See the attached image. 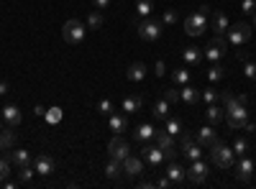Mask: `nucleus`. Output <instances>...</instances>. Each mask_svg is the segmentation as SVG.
Wrapping results in <instances>:
<instances>
[{"label": "nucleus", "instance_id": "f257e3e1", "mask_svg": "<svg viewBox=\"0 0 256 189\" xmlns=\"http://www.w3.org/2000/svg\"><path fill=\"white\" fill-rule=\"evenodd\" d=\"M220 100H223V110H226V123L230 125L233 131H244L246 125L251 123V115H248V108H246V97L241 95H233L228 90L220 92Z\"/></svg>", "mask_w": 256, "mask_h": 189}, {"label": "nucleus", "instance_id": "f03ea898", "mask_svg": "<svg viewBox=\"0 0 256 189\" xmlns=\"http://www.w3.org/2000/svg\"><path fill=\"white\" fill-rule=\"evenodd\" d=\"M208 26H210V5H200L195 13H190L184 18V33L192 36V38L202 36Z\"/></svg>", "mask_w": 256, "mask_h": 189}, {"label": "nucleus", "instance_id": "7ed1b4c3", "mask_svg": "<svg viewBox=\"0 0 256 189\" xmlns=\"http://www.w3.org/2000/svg\"><path fill=\"white\" fill-rule=\"evenodd\" d=\"M208 151H210V164L218 166V169L228 172L236 166V154H233V149H228L223 141H216L212 146H208Z\"/></svg>", "mask_w": 256, "mask_h": 189}, {"label": "nucleus", "instance_id": "20e7f679", "mask_svg": "<svg viewBox=\"0 0 256 189\" xmlns=\"http://www.w3.org/2000/svg\"><path fill=\"white\" fill-rule=\"evenodd\" d=\"M180 154L187 159V161H195V159H202V143L192 136L190 131H182L180 133Z\"/></svg>", "mask_w": 256, "mask_h": 189}, {"label": "nucleus", "instance_id": "39448f33", "mask_svg": "<svg viewBox=\"0 0 256 189\" xmlns=\"http://www.w3.org/2000/svg\"><path fill=\"white\" fill-rule=\"evenodd\" d=\"M251 33H254V28L248 23H244V20H238V23H233L226 31V41H228V46H246L251 41Z\"/></svg>", "mask_w": 256, "mask_h": 189}, {"label": "nucleus", "instance_id": "423d86ee", "mask_svg": "<svg viewBox=\"0 0 256 189\" xmlns=\"http://www.w3.org/2000/svg\"><path fill=\"white\" fill-rule=\"evenodd\" d=\"M84 33H88V26H84L82 20H77V18H70L67 23H64V28H62V38L67 41V44H72V46L82 44Z\"/></svg>", "mask_w": 256, "mask_h": 189}, {"label": "nucleus", "instance_id": "0eeeda50", "mask_svg": "<svg viewBox=\"0 0 256 189\" xmlns=\"http://www.w3.org/2000/svg\"><path fill=\"white\" fill-rule=\"evenodd\" d=\"M136 31H138V38L144 41H159L162 36V20H154V18H141L136 23Z\"/></svg>", "mask_w": 256, "mask_h": 189}, {"label": "nucleus", "instance_id": "6e6552de", "mask_svg": "<svg viewBox=\"0 0 256 189\" xmlns=\"http://www.w3.org/2000/svg\"><path fill=\"white\" fill-rule=\"evenodd\" d=\"M210 174V164L205 159H195V161H190V169H187V184H205Z\"/></svg>", "mask_w": 256, "mask_h": 189}, {"label": "nucleus", "instance_id": "1a4fd4ad", "mask_svg": "<svg viewBox=\"0 0 256 189\" xmlns=\"http://www.w3.org/2000/svg\"><path fill=\"white\" fill-rule=\"evenodd\" d=\"M156 146L164 151V159H166V161H174V159L180 156L177 143H174V136H172V133H166V131H156Z\"/></svg>", "mask_w": 256, "mask_h": 189}, {"label": "nucleus", "instance_id": "9d476101", "mask_svg": "<svg viewBox=\"0 0 256 189\" xmlns=\"http://www.w3.org/2000/svg\"><path fill=\"white\" fill-rule=\"evenodd\" d=\"M226 46H228V41H226L223 36H216V38H212L210 44L205 46L202 56L210 61V64H216V61H220V59H223V54H226Z\"/></svg>", "mask_w": 256, "mask_h": 189}, {"label": "nucleus", "instance_id": "9b49d317", "mask_svg": "<svg viewBox=\"0 0 256 189\" xmlns=\"http://www.w3.org/2000/svg\"><path fill=\"white\" fill-rule=\"evenodd\" d=\"M148 166H152V169H159V166L166 161L164 159V151L159 149V146H152V143H144V149H141V154H138Z\"/></svg>", "mask_w": 256, "mask_h": 189}, {"label": "nucleus", "instance_id": "f8f14e48", "mask_svg": "<svg viewBox=\"0 0 256 189\" xmlns=\"http://www.w3.org/2000/svg\"><path fill=\"white\" fill-rule=\"evenodd\" d=\"M108 156L116 159V161L128 159V156H131V146H128V141H123V138L116 133V138H110V143H108Z\"/></svg>", "mask_w": 256, "mask_h": 189}, {"label": "nucleus", "instance_id": "ddd939ff", "mask_svg": "<svg viewBox=\"0 0 256 189\" xmlns=\"http://www.w3.org/2000/svg\"><path fill=\"white\" fill-rule=\"evenodd\" d=\"M146 172V161L141 159V156H128V159H123V174L128 177V179H136V177H141Z\"/></svg>", "mask_w": 256, "mask_h": 189}, {"label": "nucleus", "instance_id": "4468645a", "mask_svg": "<svg viewBox=\"0 0 256 189\" xmlns=\"http://www.w3.org/2000/svg\"><path fill=\"white\" fill-rule=\"evenodd\" d=\"M166 177H169V182H172V187H187V169L184 166H180L177 161H169L166 164V172H164Z\"/></svg>", "mask_w": 256, "mask_h": 189}, {"label": "nucleus", "instance_id": "2eb2a0df", "mask_svg": "<svg viewBox=\"0 0 256 189\" xmlns=\"http://www.w3.org/2000/svg\"><path fill=\"white\" fill-rule=\"evenodd\" d=\"M210 28L216 36H226V31L230 28V18L223 10H212L210 13Z\"/></svg>", "mask_w": 256, "mask_h": 189}, {"label": "nucleus", "instance_id": "dca6fc26", "mask_svg": "<svg viewBox=\"0 0 256 189\" xmlns=\"http://www.w3.org/2000/svg\"><path fill=\"white\" fill-rule=\"evenodd\" d=\"M254 172H256V164L248 159V154L241 156V159H236V177H238L241 182H251Z\"/></svg>", "mask_w": 256, "mask_h": 189}, {"label": "nucleus", "instance_id": "f3484780", "mask_svg": "<svg viewBox=\"0 0 256 189\" xmlns=\"http://www.w3.org/2000/svg\"><path fill=\"white\" fill-rule=\"evenodd\" d=\"M34 169H36V174H41V177H49V174H54L56 164H54V159H52V156L38 154V156L34 159Z\"/></svg>", "mask_w": 256, "mask_h": 189}, {"label": "nucleus", "instance_id": "a211bd4d", "mask_svg": "<svg viewBox=\"0 0 256 189\" xmlns=\"http://www.w3.org/2000/svg\"><path fill=\"white\" fill-rule=\"evenodd\" d=\"M144 108V97L141 95H128V97H123V102H120V110L126 113V115H134V113H138Z\"/></svg>", "mask_w": 256, "mask_h": 189}, {"label": "nucleus", "instance_id": "6ab92c4d", "mask_svg": "<svg viewBox=\"0 0 256 189\" xmlns=\"http://www.w3.org/2000/svg\"><path fill=\"white\" fill-rule=\"evenodd\" d=\"M0 118H3L10 128H18L20 125V120H24V115H20V110L16 108V105H6L3 110H0Z\"/></svg>", "mask_w": 256, "mask_h": 189}, {"label": "nucleus", "instance_id": "aec40b11", "mask_svg": "<svg viewBox=\"0 0 256 189\" xmlns=\"http://www.w3.org/2000/svg\"><path fill=\"white\" fill-rule=\"evenodd\" d=\"M146 74H148V67L144 64V61H134V64L126 69L128 82H144V79H146Z\"/></svg>", "mask_w": 256, "mask_h": 189}, {"label": "nucleus", "instance_id": "412c9836", "mask_svg": "<svg viewBox=\"0 0 256 189\" xmlns=\"http://www.w3.org/2000/svg\"><path fill=\"white\" fill-rule=\"evenodd\" d=\"M108 128L113 131V133H126L128 131V115H120V113H113V115H108Z\"/></svg>", "mask_w": 256, "mask_h": 189}, {"label": "nucleus", "instance_id": "4be33fe9", "mask_svg": "<svg viewBox=\"0 0 256 189\" xmlns=\"http://www.w3.org/2000/svg\"><path fill=\"white\" fill-rule=\"evenodd\" d=\"M202 59H205V56H202V51H200L198 46H190V49L182 51V61H184L187 67H200Z\"/></svg>", "mask_w": 256, "mask_h": 189}, {"label": "nucleus", "instance_id": "5701e85b", "mask_svg": "<svg viewBox=\"0 0 256 189\" xmlns=\"http://www.w3.org/2000/svg\"><path fill=\"white\" fill-rule=\"evenodd\" d=\"M200 95H202V92H200L198 87H192V85H182V87H180V100L187 102V105H198V102H200Z\"/></svg>", "mask_w": 256, "mask_h": 189}, {"label": "nucleus", "instance_id": "b1692460", "mask_svg": "<svg viewBox=\"0 0 256 189\" xmlns=\"http://www.w3.org/2000/svg\"><path fill=\"white\" fill-rule=\"evenodd\" d=\"M195 138L202 143V149H208V146H212L218 141V133L212 131V125H205V128H198V133H195Z\"/></svg>", "mask_w": 256, "mask_h": 189}, {"label": "nucleus", "instance_id": "393cba45", "mask_svg": "<svg viewBox=\"0 0 256 189\" xmlns=\"http://www.w3.org/2000/svg\"><path fill=\"white\" fill-rule=\"evenodd\" d=\"M134 136H136V141L146 143V141H152V138H156V128H154L152 123H141L138 128L134 131Z\"/></svg>", "mask_w": 256, "mask_h": 189}, {"label": "nucleus", "instance_id": "a878e982", "mask_svg": "<svg viewBox=\"0 0 256 189\" xmlns=\"http://www.w3.org/2000/svg\"><path fill=\"white\" fill-rule=\"evenodd\" d=\"M10 164H16V166H28V164H34V156H31V151H26V149H16V151H10Z\"/></svg>", "mask_w": 256, "mask_h": 189}, {"label": "nucleus", "instance_id": "bb28decb", "mask_svg": "<svg viewBox=\"0 0 256 189\" xmlns=\"http://www.w3.org/2000/svg\"><path fill=\"white\" fill-rule=\"evenodd\" d=\"M205 118H208V123H210V125H218V123L226 118V110L220 108V105H216V102H212V105H208Z\"/></svg>", "mask_w": 256, "mask_h": 189}, {"label": "nucleus", "instance_id": "cd10ccee", "mask_svg": "<svg viewBox=\"0 0 256 189\" xmlns=\"http://www.w3.org/2000/svg\"><path fill=\"white\" fill-rule=\"evenodd\" d=\"M105 177L108 179H120L123 177V161L108 159V164H105Z\"/></svg>", "mask_w": 256, "mask_h": 189}, {"label": "nucleus", "instance_id": "c85d7f7f", "mask_svg": "<svg viewBox=\"0 0 256 189\" xmlns=\"http://www.w3.org/2000/svg\"><path fill=\"white\" fill-rule=\"evenodd\" d=\"M205 77H208V82H212V85H216V82H220V79L226 77V67L220 64V61H216V64H210V69L205 72Z\"/></svg>", "mask_w": 256, "mask_h": 189}, {"label": "nucleus", "instance_id": "c756f323", "mask_svg": "<svg viewBox=\"0 0 256 189\" xmlns=\"http://www.w3.org/2000/svg\"><path fill=\"white\" fill-rule=\"evenodd\" d=\"M152 115L154 118H159V120H166L169 118V102L162 97V100H156L154 105H152Z\"/></svg>", "mask_w": 256, "mask_h": 189}, {"label": "nucleus", "instance_id": "7c9ffc66", "mask_svg": "<svg viewBox=\"0 0 256 189\" xmlns=\"http://www.w3.org/2000/svg\"><path fill=\"white\" fill-rule=\"evenodd\" d=\"M152 10H154V0H138V3H136V23H138V20L141 18H148V15H152Z\"/></svg>", "mask_w": 256, "mask_h": 189}, {"label": "nucleus", "instance_id": "2f4dec72", "mask_svg": "<svg viewBox=\"0 0 256 189\" xmlns=\"http://www.w3.org/2000/svg\"><path fill=\"white\" fill-rule=\"evenodd\" d=\"M172 82H174L177 87L190 85V69H187V64H184V67H177V69L172 72Z\"/></svg>", "mask_w": 256, "mask_h": 189}, {"label": "nucleus", "instance_id": "473e14b6", "mask_svg": "<svg viewBox=\"0 0 256 189\" xmlns=\"http://www.w3.org/2000/svg\"><path fill=\"white\" fill-rule=\"evenodd\" d=\"M34 174L36 169L28 164V166H18V184H31L34 182Z\"/></svg>", "mask_w": 256, "mask_h": 189}, {"label": "nucleus", "instance_id": "72a5a7b5", "mask_svg": "<svg viewBox=\"0 0 256 189\" xmlns=\"http://www.w3.org/2000/svg\"><path fill=\"white\" fill-rule=\"evenodd\" d=\"M16 146V133L13 131H0V151H10Z\"/></svg>", "mask_w": 256, "mask_h": 189}, {"label": "nucleus", "instance_id": "f704fd0d", "mask_svg": "<svg viewBox=\"0 0 256 189\" xmlns=\"http://www.w3.org/2000/svg\"><path fill=\"white\" fill-rule=\"evenodd\" d=\"M248 151H251V143H248V138H236V141H233V154H236V159L246 156Z\"/></svg>", "mask_w": 256, "mask_h": 189}, {"label": "nucleus", "instance_id": "c9c22d12", "mask_svg": "<svg viewBox=\"0 0 256 189\" xmlns=\"http://www.w3.org/2000/svg\"><path fill=\"white\" fill-rule=\"evenodd\" d=\"M164 131L172 133V136H180V133L184 131V128H182V120L174 118V115H169V118H166V125H164Z\"/></svg>", "mask_w": 256, "mask_h": 189}, {"label": "nucleus", "instance_id": "e433bc0d", "mask_svg": "<svg viewBox=\"0 0 256 189\" xmlns=\"http://www.w3.org/2000/svg\"><path fill=\"white\" fill-rule=\"evenodd\" d=\"M102 10H92L90 15H88V23H84V26H88L90 31H98V28H102Z\"/></svg>", "mask_w": 256, "mask_h": 189}, {"label": "nucleus", "instance_id": "4c0bfd02", "mask_svg": "<svg viewBox=\"0 0 256 189\" xmlns=\"http://www.w3.org/2000/svg\"><path fill=\"white\" fill-rule=\"evenodd\" d=\"M180 20V13L174 10V8H169V10H164V15H162V23H166V26H174Z\"/></svg>", "mask_w": 256, "mask_h": 189}, {"label": "nucleus", "instance_id": "58836bf2", "mask_svg": "<svg viewBox=\"0 0 256 189\" xmlns=\"http://www.w3.org/2000/svg\"><path fill=\"white\" fill-rule=\"evenodd\" d=\"M98 113H100V115H113V113H116V105H113L110 100H100V102H98Z\"/></svg>", "mask_w": 256, "mask_h": 189}, {"label": "nucleus", "instance_id": "ea45409f", "mask_svg": "<svg viewBox=\"0 0 256 189\" xmlns=\"http://www.w3.org/2000/svg\"><path fill=\"white\" fill-rule=\"evenodd\" d=\"M200 97H202L208 105H212V102H218V100H220V90H212V87H210V90H205Z\"/></svg>", "mask_w": 256, "mask_h": 189}, {"label": "nucleus", "instance_id": "a19ab883", "mask_svg": "<svg viewBox=\"0 0 256 189\" xmlns=\"http://www.w3.org/2000/svg\"><path fill=\"white\" fill-rule=\"evenodd\" d=\"M164 100L169 102V105H172V102H180V87H172V90H164Z\"/></svg>", "mask_w": 256, "mask_h": 189}, {"label": "nucleus", "instance_id": "79ce46f5", "mask_svg": "<svg viewBox=\"0 0 256 189\" xmlns=\"http://www.w3.org/2000/svg\"><path fill=\"white\" fill-rule=\"evenodd\" d=\"M10 174V159H0V182H6Z\"/></svg>", "mask_w": 256, "mask_h": 189}, {"label": "nucleus", "instance_id": "37998d69", "mask_svg": "<svg viewBox=\"0 0 256 189\" xmlns=\"http://www.w3.org/2000/svg\"><path fill=\"white\" fill-rule=\"evenodd\" d=\"M244 74H246V79H254V82H256V61H246Z\"/></svg>", "mask_w": 256, "mask_h": 189}, {"label": "nucleus", "instance_id": "c03bdc74", "mask_svg": "<svg viewBox=\"0 0 256 189\" xmlns=\"http://www.w3.org/2000/svg\"><path fill=\"white\" fill-rule=\"evenodd\" d=\"M241 10H244V13H254V10H256V0H244Z\"/></svg>", "mask_w": 256, "mask_h": 189}, {"label": "nucleus", "instance_id": "a18cd8bd", "mask_svg": "<svg viewBox=\"0 0 256 189\" xmlns=\"http://www.w3.org/2000/svg\"><path fill=\"white\" fill-rule=\"evenodd\" d=\"M154 72H156V77H164V74H166V64H164V59H159L156 64H154Z\"/></svg>", "mask_w": 256, "mask_h": 189}, {"label": "nucleus", "instance_id": "49530a36", "mask_svg": "<svg viewBox=\"0 0 256 189\" xmlns=\"http://www.w3.org/2000/svg\"><path fill=\"white\" fill-rule=\"evenodd\" d=\"M46 118H49V120H52V123H56V120H59V118H62V113H59V108H52V110H49V115H46Z\"/></svg>", "mask_w": 256, "mask_h": 189}, {"label": "nucleus", "instance_id": "de8ad7c7", "mask_svg": "<svg viewBox=\"0 0 256 189\" xmlns=\"http://www.w3.org/2000/svg\"><path fill=\"white\" fill-rule=\"evenodd\" d=\"M156 187H162V189H169V187H172V182H169V177L164 174V177H162V179L156 182Z\"/></svg>", "mask_w": 256, "mask_h": 189}, {"label": "nucleus", "instance_id": "09e8293b", "mask_svg": "<svg viewBox=\"0 0 256 189\" xmlns=\"http://www.w3.org/2000/svg\"><path fill=\"white\" fill-rule=\"evenodd\" d=\"M92 3H95L98 10H102V8H108V5H110V0H92Z\"/></svg>", "mask_w": 256, "mask_h": 189}, {"label": "nucleus", "instance_id": "8fccbe9b", "mask_svg": "<svg viewBox=\"0 0 256 189\" xmlns=\"http://www.w3.org/2000/svg\"><path fill=\"white\" fill-rule=\"evenodd\" d=\"M8 92H10V85H8V82H0V97L8 95Z\"/></svg>", "mask_w": 256, "mask_h": 189}, {"label": "nucleus", "instance_id": "3c124183", "mask_svg": "<svg viewBox=\"0 0 256 189\" xmlns=\"http://www.w3.org/2000/svg\"><path fill=\"white\" fill-rule=\"evenodd\" d=\"M141 187H144V189H152V187H156V184H154L152 179H144V182H141Z\"/></svg>", "mask_w": 256, "mask_h": 189}, {"label": "nucleus", "instance_id": "603ef678", "mask_svg": "<svg viewBox=\"0 0 256 189\" xmlns=\"http://www.w3.org/2000/svg\"><path fill=\"white\" fill-rule=\"evenodd\" d=\"M0 131H3V118H0Z\"/></svg>", "mask_w": 256, "mask_h": 189}, {"label": "nucleus", "instance_id": "864d4df0", "mask_svg": "<svg viewBox=\"0 0 256 189\" xmlns=\"http://www.w3.org/2000/svg\"><path fill=\"white\" fill-rule=\"evenodd\" d=\"M254 28H256V15H254Z\"/></svg>", "mask_w": 256, "mask_h": 189}]
</instances>
